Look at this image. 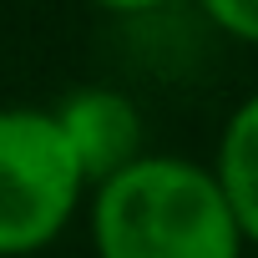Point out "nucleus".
Segmentation results:
<instances>
[{
  "instance_id": "3",
  "label": "nucleus",
  "mask_w": 258,
  "mask_h": 258,
  "mask_svg": "<svg viewBox=\"0 0 258 258\" xmlns=\"http://www.w3.org/2000/svg\"><path fill=\"white\" fill-rule=\"evenodd\" d=\"M51 121H56V132L66 137V147L81 167L86 192L147 157L142 111L116 86H76L71 96H61V106H51Z\"/></svg>"
},
{
  "instance_id": "2",
  "label": "nucleus",
  "mask_w": 258,
  "mask_h": 258,
  "mask_svg": "<svg viewBox=\"0 0 258 258\" xmlns=\"http://www.w3.org/2000/svg\"><path fill=\"white\" fill-rule=\"evenodd\" d=\"M86 198L81 167L46 106H0V258L51 248Z\"/></svg>"
},
{
  "instance_id": "1",
  "label": "nucleus",
  "mask_w": 258,
  "mask_h": 258,
  "mask_svg": "<svg viewBox=\"0 0 258 258\" xmlns=\"http://www.w3.org/2000/svg\"><path fill=\"white\" fill-rule=\"evenodd\" d=\"M96 258H243V238L208 167L147 152L91 187Z\"/></svg>"
},
{
  "instance_id": "5",
  "label": "nucleus",
  "mask_w": 258,
  "mask_h": 258,
  "mask_svg": "<svg viewBox=\"0 0 258 258\" xmlns=\"http://www.w3.org/2000/svg\"><path fill=\"white\" fill-rule=\"evenodd\" d=\"M203 16L223 36H233L243 46H258V0H213V6H203Z\"/></svg>"
},
{
  "instance_id": "4",
  "label": "nucleus",
  "mask_w": 258,
  "mask_h": 258,
  "mask_svg": "<svg viewBox=\"0 0 258 258\" xmlns=\"http://www.w3.org/2000/svg\"><path fill=\"white\" fill-rule=\"evenodd\" d=\"M208 172L218 182V198H223L243 248H258V91L223 121Z\"/></svg>"
}]
</instances>
